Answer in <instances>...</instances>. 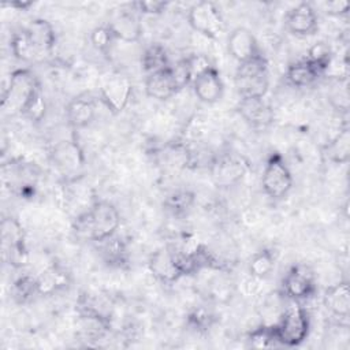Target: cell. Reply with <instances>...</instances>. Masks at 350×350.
Wrapping results in <instances>:
<instances>
[{
  "label": "cell",
  "instance_id": "obj_1",
  "mask_svg": "<svg viewBox=\"0 0 350 350\" xmlns=\"http://www.w3.org/2000/svg\"><path fill=\"white\" fill-rule=\"evenodd\" d=\"M120 226V215L109 201H96L74 221L78 237L93 242H103L116 234Z\"/></svg>",
  "mask_w": 350,
  "mask_h": 350
},
{
  "label": "cell",
  "instance_id": "obj_2",
  "mask_svg": "<svg viewBox=\"0 0 350 350\" xmlns=\"http://www.w3.org/2000/svg\"><path fill=\"white\" fill-rule=\"evenodd\" d=\"M41 92L34 74L27 68H19L11 72L7 86L1 93V109L8 115H22Z\"/></svg>",
  "mask_w": 350,
  "mask_h": 350
},
{
  "label": "cell",
  "instance_id": "obj_3",
  "mask_svg": "<svg viewBox=\"0 0 350 350\" xmlns=\"http://www.w3.org/2000/svg\"><path fill=\"white\" fill-rule=\"evenodd\" d=\"M235 86L241 98H262L269 88L268 63L262 55L239 63Z\"/></svg>",
  "mask_w": 350,
  "mask_h": 350
},
{
  "label": "cell",
  "instance_id": "obj_4",
  "mask_svg": "<svg viewBox=\"0 0 350 350\" xmlns=\"http://www.w3.org/2000/svg\"><path fill=\"white\" fill-rule=\"evenodd\" d=\"M276 339L283 346H298L309 335L310 321L306 309L301 305L291 304L284 309L279 321L273 324Z\"/></svg>",
  "mask_w": 350,
  "mask_h": 350
},
{
  "label": "cell",
  "instance_id": "obj_5",
  "mask_svg": "<svg viewBox=\"0 0 350 350\" xmlns=\"http://www.w3.org/2000/svg\"><path fill=\"white\" fill-rule=\"evenodd\" d=\"M100 98L112 113H120L133 96L130 78L120 71H108L98 81Z\"/></svg>",
  "mask_w": 350,
  "mask_h": 350
},
{
  "label": "cell",
  "instance_id": "obj_6",
  "mask_svg": "<svg viewBox=\"0 0 350 350\" xmlns=\"http://www.w3.org/2000/svg\"><path fill=\"white\" fill-rule=\"evenodd\" d=\"M261 186L264 193L273 200H280L293 187V175L284 159L279 153H272L262 170Z\"/></svg>",
  "mask_w": 350,
  "mask_h": 350
},
{
  "label": "cell",
  "instance_id": "obj_7",
  "mask_svg": "<svg viewBox=\"0 0 350 350\" xmlns=\"http://www.w3.org/2000/svg\"><path fill=\"white\" fill-rule=\"evenodd\" d=\"M1 252L3 258L11 267L21 268L27 262V249L25 231L21 223L14 217H5L1 221Z\"/></svg>",
  "mask_w": 350,
  "mask_h": 350
},
{
  "label": "cell",
  "instance_id": "obj_8",
  "mask_svg": "<svg viewBox=\"0 0 350 350\" xmlns=\"http://www.w3.org/2000/svg\"><path fill=\"white\" fill-rule=\"evenodd\" d=\"M187 21L193 30L206 38H219L224 30L220 10L212 1H198L191 5L187 14Z\"/></svg>",
  "mask_w": 350,
  "mask_h": 350
},
{
  "label": "cell",
  "instance_id": "obj_9",
  "mask_svg": "<svg viewBox=\"0 0 350 350\" xmlns=\"http://www.w3.org/2000/svg\"><path fill=\"white\" fill-rule=\"evenodd\" d=\"M246 172L247 161L238 154L224 153L215 157L209 164L211 179L220 189L235 186L243 179Z\"/></svg>",
  "mask_w": 350,
  "mask_h": 350
},
{
  "label": "cell",
  "instance_id": "obj_10",
  "mask_svg": "<svg viewBox=\"0 0 350 350\" xmlns=\"http://www.w3.org/2000/svg\"><path fill=\"white\" fill-rule=\"evenodd\" d=\"M282 288L283 293L294 301L306 299L316 291L314 276L305 265H293L282 280Z\"/></svg>",
  "mask_w": 350,
  "mask_h": 350
},
{
  "label": "cell",
  "instance_id": "obj_11",
  "mask_svg": "<svg viewBox=\"0 0 350 350\" xmlns=\"http://www.w3.org/2000/svg\"><path fill=\"white\" fill-rule=\"evenodd\" d=\"M23 30L38 62L52 53L56 42V34L53 26L46 19H33Z\"/></svg>",
  "mask_w": 350,
  "mask_h": 350
},
{
  "label": "cell",
  "instance_id": "obj_12",
  "mask_svg": "<svg viewBox=\"0 0 350 350\" xmlns=\"http://www.w3.org/2000/svg\"><path fill=\"white\" fill-rule=\"evenodd\" d=\"M196 96L205 104L217 103L224 93V83L219 71L211 66L191 81Z\"/></svg>",
  "mask_w": 350,
  "mask_h": 350
},
{
  "label": "cell",
  "instance_id": "obj_13",
  "mask_svg": "<svg viewBox=\"0 0 350 350\" xmlns=\"http://www.w3.org/2000/svg\"><path fill=\"white\" fill-rule=\"evenodd\" d=\"M109 329V320L88 304L82 305L78 319V334L88 342L100 340Z\"/></svg>",
  "mask_w": 350,
  "mask_h": 350
},
{
  "label": "cell",
  "instance_id": "obj_14",
  "mask_svg": "<svg viewBox=\"0 0 350 350\" xmlns=\"http://www.w3.org/2000/svg\"><path fill=\"white\" fill-rule=\"evenodd\" d=\"M284 22L290 33L299 37L312 36L316 33L319 27L317 14L312 4L309 3H299L295 7H293L287 12Z\"/></svg>",
  "mask_w": 350,
  "mask_h": 350
},
{
  "label": "cell",
  "instance_id": "obj_15",
  "mask_svg": "<svg viewBox=\"0 0 350 350\" xmlns=\"http://www.w3.org/2000/svg\"><path fill=\"white\" fill-rule=\"evenodd\" d=\"M52 161L66 175L78 172L85 163L83 153L75 141H60L52 149Z\"/></svg>",
  "mask_w": 350,
  "mask_h": 350
},
{
  "label": "cell",
  "instance_id": "obj_16",
  "mask_svg": "<svg viewBox=\"0 0 350 350\" xmlns=\"http://www.w3.org/2000/svg\"><path fill=\"white\" fill-rule=\"evenodd\" d=\"M179 90H182V89L174 75L171 64L164 70H160V71L146 75L145 92L152 98L163 101V100L171 98Z\"/></svg>",
  "mask_w": 350,
  "mask_h": 350
},
{
  "label": "cell",
  "instance_id": "obj_17",
  "mask_svg": "<svg viewBox=\"0 0 350 350\" xmlns=\"http://www.w3.org/2000/svg\"><path fill=\"white\" fill-rule=\"evenodd\" d=\"M227 49L238 63H243L261 55L256 37L246 27H237L230 33L227 40Z\"/></svg>",
  "mask_w": 350,
  "mask_h": 350
},
{
  "label": "cell",
  "instance_id": "obj_18",
  "mask_svg": "<svg viewBox=\"0 0 350 350\" xmlns=\"http://www.w3.org/2000/svg\"><path fill=\"white\" fill-rule=\"evenodd\" d=\"M241 116L254 129H265L273 120L269 104L262 98H241L238 104Z\"/></svg>",
  "mask_w": 350,
  "mask_h": 350
},
{
  "label": "cell",
  "instance_id": "obj_19",
  "mask_svg": "<svg viewBox=\"0 0 350 350\" xmlns=\"http://www.w3.org/2000/svg\"><path fill=\"white\" fill-rule=\"evenodd\" d=\"M149 269L153 273V276L163 283H174L179 278H182L175 256L170 246L157 250L152 254L149 260Z\"/></svg>",
  "mask_w": 350,
  "mask_h": 350
},
{
  "label": "cell",
  "instance_id": "obj_20",
  "mask_svg": "<svg viewBox=\"0 0 350 350\" xmlns=\"http://www.w3.org/2000/svg\"><path fill=\"white\" fill-rule=\"evenodd\" d=\"M66 116L71 127L83 129L89 126L96 116V101L88 94H79L70 100L66 107Z\"/></svg>",
  "mask_w": 350,
  "mask_h": 350
},
{
  "label": "cell",
  "instance_id": "obj_21",
  "mask_svg": "<svg viewBox=\"0 0 350 350\" xmlns=\"http://www.w3.org/2000/svg\"><path fill=\"white\" fill-rule=\"evenodd\" d=\"M324 306L339 319H347L350 314V290L346 280L329 286L323 297Z\"/></svg>",
  "mask_w": 350,
  "mask_h": 350
},
{
  "label": "cell",
  "instance_id": "obj_22",
  "mask_svg": "<svg viewBox=\"0 0 350 350\" xmlns=\"http://www.w3.org/2000/svg\"><path fill=\"white\" fill-rule=\"evenodd\" d=\"M36 279L37 293L40 295H53L68 286L70 273L64 267L53 264L44 269L38 276H36Z\"/></svg>",
  "mask_w": 350,
  "mask_h": 350
},
{
  "label": "cell",
  "instance_id": "obj_23",
  "mask_svg": "<svg viewBox=\"0 0 350 350\" xmlns=\"http://www.w3.org/2000/svg\"><path fill=\"white\" fill-rule=\"evenodd\" d=\"M116 40L124 42H137L142 36V25L139 19L129 11L118 14L111 22H108Z\"/></svg>",
  "mask_w": 350,
  "mask_h": 350
},
{
  "label": "cell",
  "instance_id": "obj_24",
  "mask_svg": "<svg viewBox=\"0 0 350 350\" xmlns=\"http://www.w3.org/2000/svg\"><path fill=\"white\" fill-rule=\"evenodd\" d=\"M323 74L324 72L320 67H317L314 63L305 57L288 66L286 71V78L293 86L305 88L314 83Z\"/></svg>",
  "mask_w": 350,
  "mask_h": 350
},
{
  "label": "cell",
  "instance_id": "obj_25",
  "mask_svg": "<svg viewBox=\"0 0 350 350\" xmlns=\"http://www.w3.org/2000/svg\"><path fill=\"white\" fill-rule=\"evenodd\" d=\"M100 245V256L103 261L112 268H124L129 264V252L126 243L116 234L107 238Z\"/></svg>",
  "mask_w": 350,
  "mask_h": 350
},
{
  "label": "cell",
  "instance_id": "obj_26",
  "mask_svg": "<svg viewBox=\"0 0 350 350\" xmlns=\"http://www.w3.org/2000/svg\"><path fill=\"white\" fill-rule=\"evenodd\" d=\"M141 64L148 74L167 68L170 66V59L165 48L157 42L150 44L142 53Z\"/></svg>",
  "mask_w": 350,
  "mask_h": 350
},
{
  "label": "cell",
  "instance_id": "obj_27",
  "mask_svg": "<svg viewBox=\"0 0 350 350\" xmlns=\"http://www.w3.org/2000/svg\"><path fill=\"white\" fill-rule=\"evenodd\" d=\"M325 154L328 159L338 164H345L350 159V131L349 127H343L339 134L325 146Z\"/></svg>",
  "mask_w": 350,
  "mask_h": 350
},
{
  "label": "cell",
  "instance_id": "obj_28",
  "mask_svg": "<svg viewBox=\"0 0 350 350\" xmlns=\"http://www.w3.org/2000/svg\"><path fill=\"white\" fill-rule=\"evenodd\" d=\"M194 193L189 190H176L167 196L164 200V208L174 216H185L194 205Z\"/></svg>",
  "mask_w": 350,
  "mask_h": 350
},
{
  "label": "cell",
  "instance_id": "obj_29",
  "mask_svg": "<svg viewBox=\"0 0 350 350\" xmlns=\"http://www.w3.org/2000/svg\"><path fill=\"white\" fill-rule=\"evenodd\" d=\"M275 267V256L271 250L262 249L253 254L249 262V273L253 278L264 279L267 278Z\"/></svg>",
  "mask_w": 350,
  "mask_h": 350
},
{
  "label": "cell",
  "instance_id": "obj_30",
  "mask_svg": "<svg viewBox=\"0 0 350 350\" xmlns=\"http://www.w3.org/2000/svg\"><path fill=\"white\" fill-rule=\"evenodd\" d=\"M37 293V279L36 276L23 275L18 278L11 286V295L15 302L25 304Z\"/></svg>",
  "mask_w": 350,
  "mask_h": 350
},
{
  "label": "cell",
  "instance_id": "obj_31",
  "mask_svg": "<svg viewBox=\"0 0 350 350\" xmlns=\"http://www.w3.org/2000/svg\"><path fill=\"white\" fill-rule=\"evenodd\" d=\"M11 52L18 60H22V62H26V63L38 62L23 29L16 31L12 36V38H11Z\"/></svg>",
  "mask_w": 350,
  "mask_h": 350
},
{
  "label": "cell",
  "instance_id": "obj_32",
  "mask_svg": "<svg viewBox=\"0 0 350 350\" xmlns=\"http://www.w3.org/2000/svg\"><path fill=\"white\" fill-rule=\"evenodd\" d=\"M247 342L252 347L256 349H265V347H273L278 343L276 334L273 325H260L256 329H253L247 335Z\"/></svg>",
  "mask_w": 350,
  "mask_h": 350
},
{
  "label": "cell",
  "instance_id": "obj_33",
  "mask_svg": "<svg viewBox=\"0 0 350 350\" xmlns=\"http://www.w3.org/2000/svg\"><path fill=\"white\" fill-rule=\"evenodd\" d=\"M306 59H309L312 63H314L317 67H320L323 70V72H325L329 68V66L332 64L334 53L328 44L319 41L309 48Z\"/></svg>",
  "mask_w": 350,
  "mask_h": 350
},
{
  "label": "cell",
  "instance_id": "obj_34",
  "mask_svg": "<svg viewBox=\"0 0 350 350\" xmlns=\"http://www.w3.org/2000/svg\"><path fill=\"white\" fill-rule=\"evenodd\" d=\"M113 41H116V38L108 23L94 27L90 33V42L98 52H108Z\"/></svg>",
  "mask_w": 350,
  "mask_h": 350
},
{
  "label": "cell",
  "instance_id": "obj_35",
  "mask_svg": "<svg viewBox=\"0 0 350 350\" xmlns=\"http://www.w3.org/2000/svg\"><path fill=\"white\" fill-rule=\"evenodd\" d=\"M189 324L197 329V331H206L211 325H212V316L209 312L204 310V309H197L194 310L193 313L189 314V319H187Z\"/></svg>",
  "mask_w": 350,
  "mask_h": 350
},
{
  "label": "cell",
  "instance_id": "obj_36",
  "mask_svg": "<svg viewBox=\"0 0 350 350\" xmlns=\"http://www.w3.org/2000/svg\"><path fill=\"white\" fill-rule=\"evenodd\" d=\"M134 7L137 11L148 15H159L164 12L168 7L167 1H157V0H145V1H137L134 3Z\"/></svg>",
  "mask_w": 350,
  "mask_h": 350
},
{
  "label": "cell",
  "instance_id": "obj_37",
  "mask_svg": "<svg viewBox=\"0 0 350 350\" xmlns=\"http://www.w3.org/2000/svg\"><path fill=\"white\" fill-rule=\"evenodd\" d=\"M350 4L343 0H335V1H328L325 3V12L332 16H342L349 12Z\"/></svg>",
  "mask_w": 350,
  "mask_h": 350
},
{
  "label": "cell",
  "instance_id": "obj_38",
  "mask_svg": "<svg viewBox=\"0 0 350 350\" xmlns=\"http://www.w3.org/2000/svg\"><path fill=\"white\" fill-rule=\"evenodd\" d=\"M34 3L31 1H14V3H10L8 5L10 7H14V8H18L19 11H26L27 8H30Z\"/></svg>",
  "mask_w": 350,
  "mask_h": 350
}]
</instances>
